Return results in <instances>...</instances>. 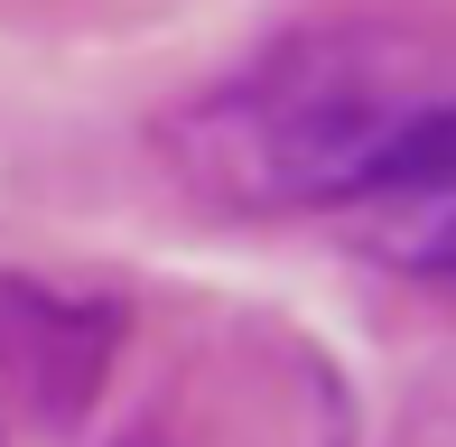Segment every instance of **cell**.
<instances>
[{
  "mask_svg": "<svg viewBox=\"0 0 456 447\" xmlns=\"http://www.w3.org/2000/svg\"><path fill=\"white\" fill-rule=\"evenodd\" d=\"M438 103L456 93L428 37L345 19L280 37L196 93L168 121V168L224 215H345Z\"/></svg>",
  "mask_w": 456,
  "mask_h": 447,
  "instance_id": "6da1fadb",
  "label": "cell"
},
{
  "mask_svg": "<svg viewBox=\"0 0 456 447\" xmlns=\"http://www.w3.org/2000/svg\"><path fill=\"white\" fill-rule=\"evenodd\" d=\"M131 447H354L345 373L280 327L186 345Z\"/></svg>",
  "mask_w": 456,
  "mask_h": 447,
  "instance_id": "7a4b0ae2",
  "label": "cell"
},
{
  "mask_svg": "<svg viewBox=\"0 0 456 447\" xmlns=\"http://www.w3.org/2000/svg\"><path fill=\"white\" fill-rule=\"evenodd\" d=\"M345 233H354L382 271L456 289V103H438L363 177V196L345 206Z\"/></svg>",
  "mask_w": 456,
  "mask_h": 447,
  "instance_id": "3957f363",
  "label": "cell"
},
{
  "mask_svg": "<svg viewBox=\"0 0 456 447\" xmlns=\"http://www.w3.org/2000/svg\"><path fill=\"white\" fill-rule=\"evenodd\" d=\"M112 345H121V308L0 271V382H19L28 410L75 419L112 373Z\"/></svg>",
  "mask_w": 456,
  "mask_h": 447,
  "instance_id": "277c9868",
  "label": "cell"
}]
</instances>
